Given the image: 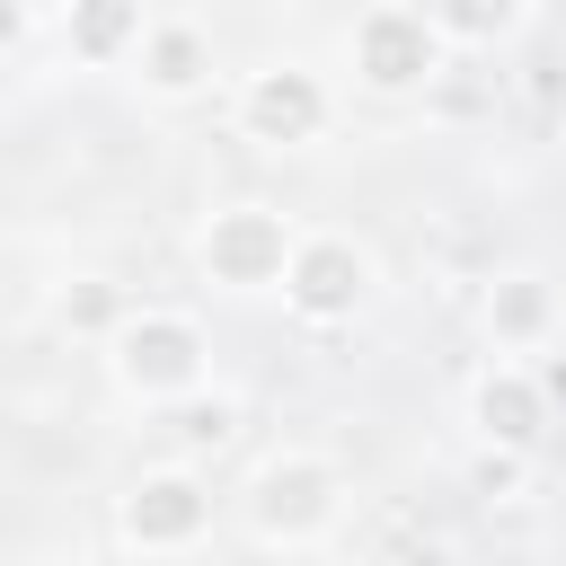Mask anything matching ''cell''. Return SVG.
<instances>
[{
  "label": "cell",
  "mask_w": 566,
  "mask_h": 566,
  "mask_svg": "<svg viewBox=\"0 0 566 566\" xmlns=\"http://www.w3.org/2000/svg\"><path fill=\"white\" fill-rule=\"evenodd\" d=\"M203 256L221 283H265V274H283V221L274 212H221Z\"/></svg>",
  "instance_id": "obj_1"
},
{
  "label": "cell",
  "mask_w": 566,
  "mask_h": 566,
  "mask_svg": "<svg viewBox=\"0 0 566 566\" xmlns=\"http://www.w3.org/2000/svg\"><path fill=\"white\" fill-rule=\"evenodd\" d=\"M124 380L133 389H186L195 380V327L186 318H142L133 336H124Z\"/></svg>",
  "instance_id": "obj_2"
},
{
  "label": "cell",
  "mask_w": 566,
  "mask_h": 566,
  "mask_svg": "<svg viewBox=\"0 0 566 566\" xmlns=\"http://www.w3.org/2000/svg\"><path fill=\"white\" fill-rule=\"evenodd\" d=\"M327 469L318 460H274L265 478H256V522L265 531H310V522H327Z\"/></svg>",
  "instance_id": "obj_3"
},
{
  "label": "cell",
  "mask_w": 566,
  "mask_h": 566,
  "mask_svg": "<svg viewBox=\"0 0 566 566\" xmlns=\"http://www.w3.org/2000/svg\"><path fill=\"white\" fill-rule=\"evenodd\" d=\"M433 71V35H424V18H371L363 27V80H380V88H407V80H424Z\"/></svg>",
  "instance_id": "obj_4"
},
{
  "label": "cell",
  "mask_w": 566,
  "mask_h": 566,
  "mask_svg": "<svg viewBox=\"0 0 566 566\" xmlns=\"http://www.w3.org/2000/svg\"><path fill=\"white\" fill-rule=\"evenodd\" d=\"M354 292H363V256L354 248H310L301 265H292V301L310 310V318H336V310H354Z\"/></svg>",
  "instance_id": "obj_5"
},
{
  "label": "cell",
  "mask_w": 566,
  "mask_h": 566,
  "mask_svg": "<svg viewBox=\"0 0 566 566\" xmlns=\"http://www.w3.org/2000/svg\"><path fill=\"white\" fill-rule=\"evenodd\" d=\"M248 124L274 133V142H301V133L318 124V88H310L301 71H265V80L248 88Z\"/></svg>",
  "instance_id": "obj_6"
},
{
  "label": "cell",
  "mask_w": 566,
  "mask_h": 566,
  "mask_svg": "<svg viewBox=\"0 0 566 566\" xmlns=\"http://www.w3.org/2000/svg\"><path fill=\"white\" fill-rule=\"evenodd\" d=\"M203 522V495L186 486V478H159V486H142L133 504H124V531L133 539H186Z\"/></svg>",
  "instance_id": "obj_7"
},
{
  "label": "cell",
  "mask_w": 566,
  "mask_h": 566,
  "mask_svg": "<svg viewBox=\"0 0 566 566\" xmlns=\"http://www.w3.org/2000/svg\"><path fill=\"white\" fill-rule=\"evenodd\" d=\"M478 424L504 433V442H531V433H539V389H531V380H486V389H478Z\"/></svg>",
  "instance_id": "obj_8"
},
{
  "label": "cell",
  "mask_w": 566,
  "mask_h": 566,
  "mask_svg": "<svg viewBox=\"0 0 566 566\" xmlns=\"http://www.w3.org/2000/svg\"><path fill=\"white\" fill-rule=\"evenodd\" d=\"M142 71H150L159 88H195V80H203V44H195L186 27H159V35L142 44Z\"/></svg>",
  "instance_id": "obj_9"
},
{
  "label": "cell",
  "mask_w": 566,
  "mask_h": 566,
  "mask_svg": "<svg viewBox=\"0 0 566 566\" xmlns=\"http://www.w3.org/2000/svg\"><path fill=\"white\" fill-rule=\"evenodd\" d=\"M124 35H133V0H80V9H71V44H80L88 62H106Z\"/></svg>",
  "instance_id": "obj_10"
},
{
  "label": "cell",
  "mask_w": 566,
  "mask_h": 566,
  "mask_svg": "<svg viewBox=\"0 0 566 566\" xmlns=\"http://www.w3.org/2000/svg\"><path fill=\"white\" fill-rule=\"evenodd\" d=\"M442 27L451 35H495V27H513V0H442Z\"/></svg>",
  "instance_id": "obj_11"
},
{
  "label": "cell",
  "mask_w": 566,
  "mask_h": 566,
  "mask_svg": "<svg viewBox=\"0 0 566 566\" xmlns=\"http://www.w3.org/2000/svg\"><path fill=\"white\" fill-rule=\"evenodd\" d=\"M186 433H195V442H221V433H230V407H221V398H212V407H195V416H186Z\"/></svg>",
  "instance_id": "obj_12"
}]
</instances>
